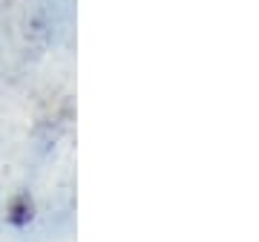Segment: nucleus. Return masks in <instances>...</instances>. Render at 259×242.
Wrapping results in <instances>:
<instances>
[{
    "instance_id": "nucleus-1",
    "label": "nucleus",
    "mask_w": 259,
    "mask_h": 242,
    "mask_svg": "<svg viewBox=\"0 0 259 242\" xmlns=\"http://www.w3.org/2000/svg\"><path fill=\"white\" fill-rule=\"evenodd\" d=\"M32 219V199L29 196H15L9 205V222L12 225H26Z\"/></svg>"
}]
</instances>
